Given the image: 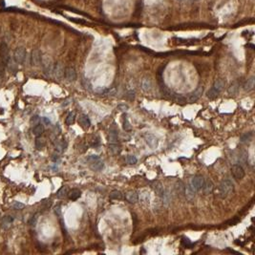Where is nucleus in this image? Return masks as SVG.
<instances>
[{"mask_svg":"<svg viewBox=\"0 0 255 255\" xmlns=\"http://www.w3.org/2000/svg\"><path fill=\"white\" fill-rule=\"evenodd\" d=\"M125 199H126L127 202L130 203H136L139 200V195H138V193L136 192V191L130 190L125 194Z\"/></svg>","mask_w":255,"mask_h":255,"instance_id":"dca6fc26","label":"nucleus"},{"mask_svg":"<svg viewBox=\"0 0 255 255\" xmlns=\"http://www.w3.org/2000/svg\"><path fill=\"white\" fill-rule=\"evenodd\" d=\"M183 243H184V245L185 247H189V246H191V242H190L188 239H186V238H184V240H183Z\"/></svg>","mask_w":255,"mask_h":255,"instance_id":"49530a36","label":"nucleus"},{"mask_svg":"<svg viewBox=\"0 0 255 255\" xmlns=\"http://www.w3.org/2000/svg\"><path fill=\"white\" fill-rule=\"evenodd\" d=\"M153 188H154V191L155 193L159 196V197H162L163 191H164V187L162 185V184L161 182H155L154 184H153Z\"/></svg>","mask_w":255,"mask_h":255,"instance_id":"5701e85b","label":"nucleus"},{"mask_svg":"<svg viewBox=\"0 0 255 255\" xmlns=\"http://www.w3.org/2000/svg\"><path fill=\"white\" fill-rule=\"evenodd\" d=\"M175 190L176 193L178 194V196L183 197L184 195V190H185V185L182 181H177L176 184H175Z\"/></svg>","mask_w":255,"mask_h":255,"instance_id":"6ab92c4d","label":"nucleus"},{"mask_svg":"<svg viewBox=\"0 0 255 255\" xmlns=\"http://www.w3.org/2000/svg\"><path fill=\"white\" fill-rule=\"evenodd\" d=\"M180 1H183V0H180Z\"/></svg>","mask_w":255,"mask_h":255,"instance_id":"3c124183","label":"nucleus"},{"mask_svg":"<svg viewBox=\"0 0 255 255\" xmlns=\"http://www.w3.org/2000/svg\"><path fill=\"white\" fill-rule=\"evenodd\" d=\"M40 64L43 67L44 74L46 75H53V69H54V62L49 56H42L41 57V63Z\"/></svg>","mask_w":255,"mask_h":255,"instance_id":"7ed1b4c3","label":"nucleus"},{"mask_svg":"<svg viewBox=\"0 0 255 255\" xmlns=\"http://www.w3.org/2000/svg\"><path fill=\"white\" fill-rule=\"evenodd\" d=\"M110 199L112 200H121L123 198V194L120 190H113L109 195Z\"/></svg>","mask_w":255,"mask_h":255,"instance_id":"cd10ccee","label":"nucleus"},{"mask_svg":"<svg viewBox=\"0 0 255 255\" xmlns=\"http://www.w3.org/2000/svg\"><path fill=\"white\" fill-rule=\"evenodd\" d=\"M43 132H44V126L41 123H38V124L34 125V129H33V133L34 136L39 137L43 134Z\"/></svg>","mask_w":255,"mask_h":255,"instance_id":"a878e982","label":"nucleus"},{"mask_svg":"<svg viewBox=\"0 0 255 255\" xmlns=\"http://www.w3.org/2000/svg\"><path fill=\"white\" fill-rule=\"evenodd\" d=\"M80 196H81V191H80V189L74 188V189L70 190L69 192H68V197H69V199L72 200V201L78 200Z\"/></svg>","mask_w":255,"mask_h":255,"instance_id":"4be33fe9","label":"nucleus"},{"mask_svg":"<svg viewBox=\"0 0 255 255\" xmlns=\"http://www.w3.org/2000/svg\"><path fill=\"white\" fill-rule=\"evenodd\" d=\"M31 124L32 125H36L40 122V117L39 116H37V115H35V116H34L32 119H31Z\"/></svg>","mask_w":255,"mask_h":255,"instance_id":"ea45409f","label":"nucleus"},{"mask_svg":"<svg viewBox=\"0 0 255 255\" xmlns=\"http://www.w3.org/2000/svg\"><path fill=\"white\" fill-rule=\"evenodd\" d=\"M203 193H205L206 195H209L212 193V191L214 189V184L213 183L208 179V180H206L205 179V183H203Z\"/></svg>","mask_w":255,"mask_h":255,"instance_id":"2eb2a0df","label":"nucleus"},{"mask_svg":"<svg viewBox=\"0 0 255 255\" xmlns=\"http://www.w3.org/2000/svg\"><path fill=\"white\" fill-rule=\"evenodd\" d=\"M234 190L233 183L229 179H225L219 185V195L222 199H225L230 195Z\"/></svg>","mask_w":255,"mask_h":255,"instance_id":"f257e3e1","label":"nucleus"},{"mask_svg":"<svg viewBox=\"0 0 255 255\" xmlns=\"http://www.w3.org/2000/svg\"><path fill=\"white\" fill-rule=\"evenodd\" d=\"M87 162H89L90 168L94 171H100L104 167V162L97 155H91L87 158Z\"/></svg>","mask_w":255,"mask_h":255,"instance_id":"f03ea898","label":"nucleus"},{"mask_svg":"<svg viewBox=\"0 0 255 255\" xmlns=\"http://www.w3.org/2000/svg\"><path fill=\"white\" fill-rule=\"evenodd\" d=\"M54 211H55V213H56V215H57V216H58V217H60V216H61V207H60V206H57V207H55Z\"/></svg>","mask_w":255,"mask_h":255,"instance_id":"c03bdc74","label":"nucleus"},{"mask_svg":"<svg viewBox=\"0 0 255 255\" xmlns=\"http://www.w3.org/2000/svg\"><path fill=\"white\" fill-rule=\"evenodd\" d=\"M225 81L223 80V79H217L215 81H214V84H213V88L215 89L216 91L218 93H221L224 89H225Z\"/></svg>","mask_w":255,"mask_h":255,"instance_id":"a211bd4d","label":"nucleus"},{"mask_svg":"<svg viewBox=\"0 0 255 255\" xmlns=\"http://www.w3.org/2000/svg\"><path fill=\"white\" fill-rule=\"evenodd\" d=\"M239 88H240V84L237 81H234L227 88V93L231 96H235L239 92Z\"/></svg>","mask_w":255,"mask_h":255,"instance_id":"412c9836","label":"nucleus"},{"mask_svg":"<svg viewBox=\"0 0 255 255\" xmlns=\"http://www.w3.org/2000/svg\"><path fill=\"white\" fill-rule=\"evenodd\" d=\"M203 92V85H199L195 91H193L192 93H190V94H189L188 101H189L190 103L196 102V101L202 97Z\"/></svg>","mask_w":255,"mask_h":255,"instance_id":"0eeeda50","label":"nucleus"},{"mask_svg":"<svg viewBox=\"0 0 255 255\" xmlns=\"http://www.w3.org/2000/svg\"><path fill=\"white\" fill-rule=\"evenodd\" d=\"M75 114L74 112H71L68 114V116L65 120V123L67 125H72L75 122Z\"/></svg>","mask_w":255,"mask_h":255,"instance_id":"473e14b6","label":"nucleus"},{"mask_svg":"<svg viewBox=\"0 0 255 255\" xmlns=\"http://www.w3.org/2000/svg\"><path fill=\"white\" fill-rule=\"evenodd\" d=\"M24 203H20V202H15L14 203H12V207H14L15 209H16V210H20V209H22V208H24Z\"/></svg>","mask_w":255,"mask_h":255,"instance_id":"58836bf2","label":"nucleus"},{"mask_svg":"<svg viewBox=\"0 0 255 255\" xmlns=\"http://www.w3.org/2000/svg\"><path fill=\"white\" fill-rule=\"evenodd\" d=\"M108 139H109V143H119L118 132L116 130H110L108 135Z\"/></svg>","mask_w":255,"mask_h":255,"instance_id":"b1692460","label":"nucleus"},{"mask_svg":"<svg viewBox=\"0 0 255 255\" xmlns=\"http://www.w3.org/2000/svg\"><path fill=\"white\" fill-rule=\"evenodd\" d=\"M239 162L243 164H247L248 162V152L246 150H242L239 154Z\"/></svg>","mask_w":255,"mask_h":255,"instance_id":"2f4dec72","label":"nucleus"},{"mask_svg":"<svg viewBox=\"0 0 255 255\" xmlns=\"http://www.w3.org/2000/svg\"><path fill=\"white\" fill-rule=\"evenodd\" d=\"M143 194H141V197H142L143 202H144V203H149V199H150L149 192H147L146 190H143Z\"/></svg>","mask_w":255,"mask_h":255,"instance_id":"e433bc0d","label":"nucleus"},{"mask_svg":"<svg viewBox=\"0 0 255 255\" xmlns=\"http://www.w3.org/2000/svg\"><path fill=\"white\" fill-rule=\"evenodd\" d=\"M27 58V53L26 50L23 47H18L15 50L14 52V60L17 63V64H23L26 61Z\"/></svg>","mask_w":255,"mask_h":255,"instance_id":"20e7f679","label":"nucleus"},{"mask_svg":"<svg viewBox=\"0 0 255 255\" xmlns=\"http://www.w3.org/2000/svg\"><path fill=\"white\" fill-rule=\"evenodd\" d=\"M64 76L69 82H73L76 80V72L73 67H67L64 71Z\"/></svg>","mask_w":255,"mask_h":255,"instance_id":"9d476101","label":"nucleus"},{"mask_svg":"<svg viewBox=\"0 0 255 255\" xmlns=\"http://www.w3.org/2000/svg\"><path fill=\"white\" fill-rule=\"evenodd\" d=\"M126 98H128L129 99H134L135 98V92L134 91H128L126 93Z\"/></svg>","mask_w":255,"mask_h":255,"instance_id":"a18cd8bd","label":"nucleus"},{"mask_svg":"<svg viewBox=\"0 0 255 255\" xmlns=\"http://www.w3.org/2000/svg\"><path fill=\"white\" fill-rule=\"evenodd\" d=\"M162 205L164 207H168L171 203V200H172V195H171V192H170V189L169 188H164V191L162 195Z\"/></svg>","mask_w":255,"mask_h":255,"instance_id":"9b49d317","label":"nucleus"},{"mask_svg":"<svg viewBox=\"0 0 255 255\" xmlns=\"http://www.w3.org/2000/svg\"><path fill=\"white\" fill-rule=\"evenodd\" d=\"M145 142L152 149H156L159 145L158 139L154 135H151V134L145 136Z\"/></svg>","mask_w":255,"mask_h":255,"instance_id":"f8f14e48","label":"nucleus"},{"mask_svg":"<svg viewBox=\"0 0 255 255\" xmlns=\"http://www.w3.org/2000/svg\"><path fill=\"white\" fill-rule=\"evenodd\" d=\"M64 66H63L62 63L57 62L54 65V69H53V75H55V78L57 80H61L63 76H64Z\"/></svg>","mask_w":255,"mask_h":255,"instance_id":"6e6552de","label":"nucleus"},{"mask_svg":"<svg viewBox=\"0 0 255 255\" xmlns=\"http://www.w3.org/2000/svg\"><path fill=\"white\" fill-rule=\"evenodd\" d=\"M118 109L121 112H126L129 109V106L126 104H120V105H118Z\"/></svg>","mask_w":255,"mask_h":255,"instance_id":"37998d69","label":"nucleus"},{"mask_svg":"<svg viewBox=\"0 0 255 255\" xmlns=\"http://www.w3.org/2000/svg\"><path fill=\"white\" fill-rule=\"evenodd\" d=\"M42 121L46 124V125H49L50 123H51V121H50V120L48 119V118H46V117H44V118H42Z\"/></svg>","mask_w":255,"mask_h":255,"instance_id":"09e8293b","label":"nucleus"},{"mask_svg":"<svg viewBox=\"0 0 255 255\" xmlns=\"http://www.w3.org/2000/svg\"><path fill=\"white\" fill-rule=\"evenodd\" d=\"M123 129L125 131H130L132 129V126H131L130 122L128 121V120H127L126 118L123 120Z\"/></svg>","mask_w":255,"mask_h":255,"instance_id":"4c0bfd02","label":"nucleus"},{"mask_svg":"<svg viewBox=\"0 0 255 255\" xmlns=\"http://www.w3.org/2000/svg\"><path fill=\"white\" fill-rule=\"evenodd\" d=\"M219 94H220V93H218V92L216 91L215 89H214V88L212 87V88H210L209 90H208V92H207V98H211V99H213V98H217Z\"/></svg>","mask_w":255,"mask_h":255,"instance_id":"f704fd0d","label":"nucleus"},{"mask_svg":"<svg viewBox=\"0 0 255 255\" xmlns=\"http://www.w3.org/2000/svg\"><path fill=\"white\" fill-rule=\"evenodd\" d=\"M105 94H107L108 96H115V95H117V89L115 88V87H112L110 89H106Z\"/></svg>","mask_w":255,"mask_h":255,"instance_id":"a19ab883","label":"nucleus"},{"mask_svg":"<svg viewBox=\"0 0 255 255\" xmlns=\"http://www.w3.org/2000/svg\"><path fill=\"white\" fill-rule=\"evenodd\" d=\"M66 146H67V143L64 142V141H58L57 143H56V150L58 152V153H62L66 149Z\"/></svg>","mask_w":255,"mask_h":255,"instance_id":"7c9ffc66","label":"nucleus"},{"mask_svg":"<svg viewBox=\"0 0 255 255\" xmlns=\"http://www.w3.org/2000/svg\"><path fill=\"white\" fill-rule=\"evenodd\" d=\"M36 220H37V217H36V215H34V217L31 219V221H30V224L33 225V226H34L35 225V224H36Z\"/></svg>","mask_w":255,"mask_h":255,"instance_id":"de8ad7c7","label":"nucleus"},{"mask_svg":"<svg viewBox=\"0 0 255 255\" xmlns=\"http://www.w3.org/2000/svg\"><path fill=\"white\" fill-rule=\"evenodd\" d=\"M231 174L234 177V179L237 181L242 180L245 177V170L241 164L235 163L231 166Z\"/></svg>","mask_w":255,"mask_h":255,"instance_id":"39448f33","label":"nucleus"},{"mask_svg":"<svg viewBox=\"0 0 255 255\" xmlns=\"http://www.w3.org/2000/svg\"><path fill=\"white\" fill-rule=\"evenodd\" d=\"M203 183H205V178H203V176H201V175H197V176L193 177L192 179H191V182H190L189 184L198 192V191L202 190Z\"/></svg>","mask_w":255,"mask_h":255,"instance_id":"423d86ee","label":"nucleus"},{"mask_svg":"<svg viewBox=\"0 0 255 255\" xmlns=\"http://www.w3.org/2000/svg\"><path fill=\"white\" fill-rule=\"evenodd\" d=\"M196 1H200V0H196Z\"/></svg>","mask_w":255,"mask_h":255,"instance_id":"8fccbe9b","label":"nucleus"},{"mask_svg":"<svg viewBox=\"0 0 255 255\" xmlns=\"http://www.w3.org/2000/svg\"><path fill=\"white\" fill-rule=\"evenodd\" d=\"M141 87H142L143 92L147 93V92L151 91V89H152V80H151V79L148 78V76H144V78L142 80Z\"/></svg>","mask_w":255,"mask_h":255,"instance_id":"ddd939ff","label":"nucleus"},{"mask_svg":"<svg viewBox=\"0 0 255 255\" xmlns=\"http://www.w3.org/2000/svg\"><path fill=\"white\" fill-rule=\"evenodd\" d=\"M196 193H197V191L191 186L190 184L186 185L185 186V190H184V196L186 197V199L188 201H192L195 196H196Z\"/></svg>","mask_w":255,"mask_h":255,"instance_id":"4468645a","label":"nucleus"},{"mask_svg":"<svg viewBox=\"0 0 255 255\" xmlns=\"http://www.w3.org/2000/svg\"><path fill=\"white\" fill-rule=\"evenodd\" d=\"M41 53L39 50L37 49H34L33 50V52L31 54V62H32V65L34 66H38L40 65L41 63Z\"/></svg>","mask_w":255,"mask_h":255,"instance_id":"1a4fd4ad","label":"nucleus"},{"mask_svg":"<svg viewBox=\"0 0 255 255\" xmlns=\"http://www.w3.org/2000/svg\"><path fill=\"white\" fill-rule=\"evenodd\" d=\"M46 144V142H45V139L41 138V136L39 137H36L35 139V147L36 149H42Z\"/></svg>","mask_w":255,"mask_h":255,"instance_id":"c85d7f7f","label":"nucleus"},{"mask_svg":"<svg viewBox=\"0 0 255 255\" xmlns=\"http://www.w3.org/2000/svg\"><path fill=\"white\" fill-rule=\"evenodd\" d=\"M12 222H14V219H12L11 216H9V215L4 216L1 220V227L3 229H9L11 226Z\"/></svg>","mask_w":255,"mask_h":255,"instance_id":"aec40b11","label":"nucleus"},{"mask_svg":"<svg viewBox=\"0 0 255 255\" xmlns=\"http://www.w3.org/2000/svg\"><path fill=\"white\" fill-rule=\"evenodd\" d=\"M254 84H255V79L254 76H250V78L246 81V83L244 84V90L245 91H250L254 88Z\"/></svg>","mask_w":255,"mask_h":255,"instance_id":"393cba45","label":"nucleus"},{"mask_svg":"<svg viewBox=\"0 0 255 255\" xmlns=\"http://www.w3.org/2000/svg\"><path fill=\"white\" fill-rule=\"evenodd\" d=\"M175 99H176L177 101H179V102H181V103L186 102V98H185L184 97H183L182 95H177V94H175Z\"/></svg>","mask_w":255,"mask_h":255,"instance_id":"79ce46f5","label":"nucleus"},{"mask_svg":"<svg viewBox=\"0 0 255 255\" xmlns=\"http://www.w3.org/2000/svg\"><path fill=\"white\" fill-rule=\"evenodd\" d=\"M79 123L82 128L87 129L91 125V121H90V119L88 118V116H86V115H81V116L79 118Z\"/></svg>","mask_w":255,"mask_h":255,"instance_id":"f3484780","label":"nucleus"},{"mask_svg":"<svg viewBox=\"0 0 255 255\" xmlns=\"http://www.w3.org/2000/svg\"><path fill=\"white\" fill-rule=\"evenodd\" d=\"M126 162L129 164H136L138 162V159L134 155H128L126 157Z\"/></svg>","mask_w":255,"mask_h":255,"instance_id":"c9c22d12","label":"nucleus"},{"mask_svg":"<svg viewBox=\"0 0 255 255\" xmlns=\"http://www.w3.org/2000/svg\"><path fill=\"white\" fill-rule=\"evenodd\" d=\"M109 150L113 153V154H118L121 152V147L118 146V143H110Z\"/></svg>","mask_w":255,"mask_h":255,"instance_id":"72a5a7b5","label":"nucleus"},{"mask_svg":"<svg viewBox=\"0 0 255 255\" xmlns=\"http://www.w3.org/2000/svg\"><path fill=\"white\" fill-rule=\"evenodd\" d=\"M68 187L67 186H62L58 191H57V197L59 198V199H62V198H64L68 195Z\"/></svg>","mask_w":255,"mask_h":255,"instance_id":"c756f323","label":"nucleus"},{"mask_svg":"<svg viewBox=\"0 0 255 255\" xmlns=\"http://www.w3.org/2000/svg\"><path fill=\"white\" fill-rule=\"evenodd\" d=\"M252 137H253V134L252 132H248V133H245L244 135H242L241 138H240V142L242 143H249L251 139H252Z\"/></svg>","mask_w":255,"mask_h":255,"instance_id":"bb28decb","label":"nucleus"}]
</instances>
